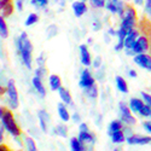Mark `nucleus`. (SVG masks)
<instances>
[{
    "mask_svg": "<svg viewBox=\"0 0 151 151\" xmlns=\"http://www.w3.org/2000/svg\"><path fill=\"white\" fill-rule=\"evenodd\" d=\"M17 48H18L21 56H22V59L24 62V64H26V67L30 69V67H32V50H33V47H32L30 41L28 40L26 33H22L19 35L18 40H17Z\"/></svg>",
    "mask_w": 151,
    "mask_h": 151,
    "instance_id": "f257e3e1",
    "label": "nucleus"
},
{
    "mask_svg": "<svg viewBox=\"0 0 151 151\" xmlns=\"http://www.w3.org/2000/svg\"><path fill=\"white\" fill-rule=\"evenodd\" d=\"M1 121H3V126L6 128L7 132H10L12 135H19V129L17 127V124L15 122V119L12 116V114L10 111H4V114L1 116Z\"/></svg>",
    "mask_w": 151,
    "mask_h": 151,
    "instance_id": "f03ea898",
    "label": "nucleus"
},
{
    "mask_svg": "<svg viewBox=\"0 0 151 151\" xmlns=\"http://www.w3.org/2000/svg\"><path fill=\"white\" fill-rule=\"evenodd\" d=\"M7 96H9V102L11 109H16L18 106V94L14 80H10L7 83Z\"/></svg>",
    "mask_w": 151,
    "mask_h": 151,
    "instance_id": "7ed1b4c3",
    "label": "nucleus"
},
{
    "mask_svg": "<svg viewBox=\"0 0 151 151\" xmlns=\"http://www.w3.org/2000/svg\"><path fill=\"white\" fill-rule=\"evenodd\" d=\"M139 28H140V32L146 37L147 45H149V50H150V52H151V21L144 16L142 18V21L139 22Z\"/></svg>",
    "mask_w": 151,
    "mask_h": 151,
    "instance_id": "20e7f679",
    "label": "nucleus"
},
{
    "mask_svg": "<svg viewBox=\"0 0 151 151\" xmlns=\"http://www.w3.org/2000/svg\"><path fill=\"white\" fill-rule=\"evenodd\" d=\"M147 48H149V45H147V40H146L145 36H140L139 39H138V40L132 45V47H131V50L134 52V55H135V53L140 55L142 52H144L145 50H147Z\"/></svg>",
    "mask_w": 151,
    "mask_h": 151,
    "instance_id": "39448f33",
    "label": "nucleus"
},
{
    "mask_svg": "<svg viewBox=\"0 0 151 151\" xmlns=\"http://www.w3.org/2000/svg\"><path fill=\"white\" fill-rule=\"evenodd\" d=\"M134 62L139 67L145 68L147 70H151V57H149L146 55H138L134 57Z\"/></svg>",
    "mask_w": 151,
    "mask_h": 151,
    "instance_id": "423d86ee",
    "label": "nucleus"
},
{
    "mask_svg": "<svg viewBox=\"0 0 151 151\" xmlns=\"http://www.w3.org/2000/svg\"><path fill=\"white\" fill-rule=\"evenodd\" d=\"M93 85H94V79L91 76V73L88 71V69L83 70L80 80V86L83 87V88H87V87H91Z\"/></svg>",
    "mask_w": 151,
    "mask_h": 151,
    "instance_id": "0eeeda50",
    "label": "nucleus"
},
{
    "mask_svg": "<svg viewBox=\"0 0 151 151\" xmlns=\"http://www.w3.org/2000/svg\"><path fill=\"white\" fill-rule=\"evenodd\" d=\"M120 110H121V116H122V120H123V121H126L127 123H131V124L135 122L134 117L131 115L129 109L123 103H120Z\"/></svg>",
    "mask_w": 151,
    "mask_h": 151,
    "instance_id": "6e6552de",
    "label": "nucleus"
},
{
    "mask_svg": "<svg viewBox=\"0 0 151 151\" xmlns=\"http://www.w3.org/2000/svg\"><path fill=\"white\" fill-rule=\"evenodd\" d=\"M127 143L133 145V144H149L151 143V137H138V135H133L127 138Z\"/></svg>",
    "mask_w": 151,
    "mask_h": 151,
    "instance_id": "1a4fd4ad",
    "label": "nucleus"
},
{
    "mask_svg": "<svg viewBox=\"0 0 151 151\" xmlns=\"http://www.w3.org/2000/svg\"><path fill=\"white\" fill-rule=\"evenodd\" d=\"M73 10H74L75 16L80 17L87 11V6L83 1H75V3H73Z\"/></svg>",
    "mask_w": 151,
    "mask_h": 151,
    "instance_id": "9d476101",
    "label": "nucleus"
},
{
    "mask_svg": "<svg viewBox=\"0 0 151 151\" xmlns=\"http://www.w3.org/2000/svg\"><path fill=\"white\" fill-rule=\"evenodd\" d=\"M80 52H81V62L82 64L88 67L91 64V56H90V52L87 50V46L86 45H81L80 46Z\"/></svg>",
    "mask_w": 151,
    "mask_h": 151,
    "instance_id": "9b49d317",
    "label": "nucleus"
},
{
    "mask_svg": "<svg viewBox=\"0 0 151 151\" xmlns=\"http://www.w3.org/2000/svg\"><path fill=\"white\" fill-rule=\"evenodd\" d=\"M137 36H138V32H134V30H132L131 33H128V34H127V36L124 37L123 46H124L126 48H131V47H132V45L135 42Z\"/></svg>",
    "mask_w": 151,
    "mask_h": 151,
    "instance_id": "f8f14e48",
    "label": "nucleus"
},
{
    "mask_svg": "<svg viewBox=\"0 0 151 151\" xmlns=\"http://www.w3.org/2000/svg\"><path fill=\"white\" fill-rule=\"evenodd\" d=\"M39 121H40V126H41L42 131L46 132L47 131V124L50 122V116H48V114L46 111H44V110L39 111Z\"/></svg>",
    "mask_w": 151,
    "mask_h": 151,
    "instance_id": "ddd939ff",
    "label": "nucleus"
},
{
    "mask_svg": "<svg viewBox=\"0 0 151 151\" xmlns=\"http://www.w3.org/2000/svg\"><path fill=\"white\" fill-rule=\"evenodd\" d=\"M33 85H34V87H35L36 92L39 93L41 97H44V96H45V87H44V85H42V82H41V79L37 78V76H35V78L33 79Z\"/></svg>",
    "mask_w": 151,
    "mask_h": 151,
    "instance_id": "4468645a",
    "label": "nucleus"
},
{
    "mask_svg": "<svg viewBox=\"0 0 151 151\" xmlns=\"http://www.w3.org/2000/svg\"><path fill=\"white\" fill-rule=\"evenodd\" d=\"M129 106H131V110L133 112H139L140 109L144 106V103L142 102L140 99H137V98H132L131 102H129Z\"/></svg>",
    "mask_w": 151,
    "mask_h": 151,
    "instance_id": "2eb2a0df",
    "label": "nucleus"
},
{
    "mask_svg": "<svg viewBox=\"0 0 151 151\" xmlns=\"http://www.w3.org/2000/svg\"><path fill=\"white\" fill-rule=\"evenodd\" d=\"M78 139H79L80 142H82L83 144H88V143H93L94 137H93L90 132H80Z\"/></svg>",
    "mask_w": 151,
    "mask_h": 151,
    "instance_id": "dca6fc26",
    "label": "nucleus"
},
{
    "mask_svg": "<svg viewBox=\"0 0 151 151\" xmlns=\"http://www.w3.org/2000/svg\"><path fill=\"white\" fill-rule=\"evenodd\" d=\"M58 92H59V96H60V98H62L63 102H64L65 104H71L73 99H71V97H70V93H69L65 88H63V87H59Z\"/></svg>",
    "mask_w": 151,
    "mask_h": 151,
    "instance_id": "f3484780",
    "label": "nucleus"
},
{
    "mask_svg": "<svg viewBox=\"0 0 151 151\" xmlns=\"http://www.w3.org/2000/svg\"><path fill=\"white\" fill-rule=\"evenodd\" d=\"M123 18H127V19L137 22V12L131 5H126V15H124Z\"/></svg>",
    "mask_w": 151,
    "mask_h": 151,
    "instance_id": "a211bd4d",
    "label": "nucleus"
},
{
    "mask_svg": "<svg viewBox=\"0 0 151 151\" xmlns=\"http://www.w3.org/2000/svg\"><path fill=\"white\" fill-rule=\"evenodd\" d=\"M58 114H59V116H60V119H62L63 121H68V120L70 119V115H69L68 110L65 109V106L63 105L62 103L58 104Z\"/></svg>",
    "mask_w": 151,
    "mask_h": 151,
    "instance_id": "6ab92c4d",
    "label": "nucleus"
},
{
    "mask_svg": "<svg viewBox=\"0 0 151 151\" xmlns=\"http://www.w3.org/2000/svg\"><path fill=\"white\" fill-rule=\"evenodd\" d=\"M71 149H73V151H85L83 143L80 142L78 138H73L71 139Z\"/></svg>",
    "mask_w": 151,
    "mask_h": 151,
    "instance_id": "aec40b11",
    "label": "nucleus"
},
{
    "mask_svg": "<svg viewBox=\"0 0 151 151\" xmlns=\"http://www.w3.org/2000/svg\"><path fill=\"white\" fill-rule=\"evenodd\" d=\"M116 86L117 88L123 92V93H127L128 92V87H127V83H126V81L121 78V76H116Z\"/></svg>",
    "mask_w": 151,
    "mask_h": 151,
    "instance_id": "412c9836",
    "label": "nucleus"
},
{
    "mask_svg": "<svg viewBox=\"0 0 151 151\" xmlns=\"http://www.w3.org/2000/svg\"><path fill=\"white\" fill-rule=\"evenodd\" d=\"M50 86H51V90L56 91L60 87V79L57 76V75H52L50 76Z\"/></svg>",
    "mask_w": 151,
    "mask_h": 151,
    "instance_id": "4be33fe9",
    "label": "nucleus"
},
{
    "mask_svg": "<svg viewBox=\"0 0 151 151\" xmlns=\"http://www.w3.org/2000/svg\"><path fill=\"white\" fill-rule=\"evenodd\" d=\"M121 128H122V123L120 121H112L111 124L109 126V135H111L112 133L120 131Z\"/></svg>",
    "mask_w": 151,
    "mask_h": 151,
    "instance_id": "5701e85b",
    "label": "nucleus"
},
{
    "mask_svg": "<svg viewBox=\"0 0 151 151\" xmlns=\"http://www.w3.org/2000/svg\"><path fill=\"white\" fill-rule=\"evenodd\" d=\"M111 138H112V142H114V143H122V142H124V135H123L121 129L115 132V133H112Z\"/></svg>",
    "mask_w": 151,
    "mask_h": 151,
    "instance_id": "b1692460",
    "label": "nucleus"
},
{
    "mask_svg": "<svg viewBox=\"0 0 151 151\" xmlns=\"http://www.w3.org/2000/svg\"><path fill=\"white\" fill-rule=\"evenodd\" d=\"M0 35H1L3 37L7 36V27H6V23H5L1 15H0Z\"/></svg>",
    "mask_w": 151,
    "mask_h": 151,
    "instance_id": "393cba45",
    "label": "nucleus"
},
{
    "mask_svg": "<svg viewBox=\"0 0 151 151\" xmlns=\"http://www.w3.org/2000/svg\"><path fill=\"white\" fill-rule=\"evenodd\" d=\"M86 94L88 97H91V98H96L97 94H98V88L94 85L91 86V87H87V88H86Z\"/></svg>",
    "mask_w": 151,
    "mask_h": 151,
    "instance_id": "a878e982",
    "label": "nucleus"
},
{
    "mask_svg": "<svg viewBox=\"0 0 151 151\" xmlns=\"http://www.w3.org/2000/svg\"><path fill=\"white\" fill-rule=\"evenodd\" d=\"M37 19H39L37 15H35V14H30V15L28 16V18L26 19V26H32V24H34V23L37 22Z\"/></svg>",
    "mask_w": 151,
    "mask_h": 151,
    "instance_id": "bb28decb",
    "label": "nucleus"
},
{
    "mask_svg": "<svg viewBox=\"0 0 151 151\" xmlns=\"http://www.w3.org/2000/svg\"><path fill=\"white\" fill-rule=\"evenodd\" d=\"M56 133L60 137H67V127L63 124H58L56 127Z\"/></svg>",
    "mask_w": 151,
    "mask_h": 151,
    "instance_id": "cd10ccee",
    "label": "nucleus"
},
{
    "mask_svg": "<svg viewBox=\"0 0 151 151\" xmlns=\"http://www.w3.org/2000/svg\"><path fill=\"white\" fill-rule=\"evenodd\" d=\"M26 144H27L28 151H36V145L32 138H26Z\"/></svg>",
    "mask_w": 151,
    "mask_h": 151,
    "instance_id": "c85d7f7f",
    "label": "nucleus"
},
{
    "mask_svg": "<svg viewBox=\"0 0 151 151\" xmlns=\"http://www.w3.org/2000/svg\"><path fill=\"white\" fill-rule=\"evenodd\" d=\"M140 115L142 116H151V108L149 105H144L142 109H140Z\"/></svg>",
    "mask_w": 151,
    "mask_h": 151,
    "instance_id": "c756f323",
    "label": "nucleus"
},
{
    "mask_svg": "<svg viewBox=\"0 0 151 151\" xmlns=\"http://www.w3.org/2000/svg\"><path fill=\"white\" fill-rule=\"evenodd\" d=\"M48 3V0H32V4L37 6V7H42V6H46Z\"/></svg>",
    "mask_w": 151,
    "mask_h": 151,
    "instance_id": "7c9ffc66",
    "label": "nucleus"
},
{
    "mask_svg": "<svg viewBox=\"0 0 151 151\" xmlns=\"http://www.w3.org/2000/svg\"><path fill=\"white\" fill-rule=\"evenodd\" d=\"M91 4L94 7H103L105 6V0H91Z\"/></svg>",
    "mask_w": 151,
    "mask_h": 151,
    "instance_id": "2f4dec72",
    "label": "nucleus"
},
{
    "mask_svg": "<svg viewBox=\"0 0 151 151\" xmlns=\"http://www.w3.org/2000/svg\"><path fill=\"white\" fill-rule=\"evenodd\" d=\"M115 5H116V12L120 16H123V12H124L123 11V4L117 0V1H115Z\"/></svg>",
    "mask_w": 151,
    "mask_h": 151,
    "instance_id": "473e14b6",
    "label": "nucleus"
},
{
    "mask_svg": "<svg viewBox=\"0 0 151 151\" xmlns=\"http://www.w3.org/2000/svg\"><path fill=\"white\" fill-rule=\"evenodd\" d=\"M105 6H106V9L110 10L111 12H116V5H115V1H106Z\"/></svg>",
    "mask_w": 151,
    "mask_h": 151,
    "instance_id": "72a5a7b5",
    "label": "nucleus"
},
{
    "mask_svg": "<svg viewBox=\"0 0 151 151\" xmlns=\"http://www.w3.org/2000/svg\"><path fill=\"white\" fill-rule=\"evenodd\" d=\"M3 11H4V15L5 16H9L11 12H12V5H11V3H9L6 6H4L3 7Z\"/></svg>",
    "mask_w": 151,
    "mask_h": 151,
    "instance_id": "f704fd0d",
    "label": "nucleus"
},
{
    "mask_svg": "<svg viewBox=\"0 0 151 151\" xmlns=\"http://www.w3.org/2000/svg\"><path fill=\"white\" fill-rule=\"evenodd\" d=\"M142 94H143V98H144V100H145V103H147V105L151 106V96H149V94L145 93V92H143Z\"/></svg>",
    "mask_w": 151,
    "mask_h": 151,
    "instance_id": "c9c22d12",
    "label": "nucleus"
},
{
    "mask_svg": "<svg viewBox=\"0 0 151 151\" xmlns=\"http://www.w3.org/2000/svg\"><path fill=\"white\" fill-rule=\"evenodd\" d=\"M145 11L146 14H149L151 16V0H146V4H145Z\"/></svg>",
    "mask_w": 151,
    "mask_h": 151,
    "instance_id": "e433bc0d",
    "label": "nucleus"
},
{
    "mask_svg": "<svg viewBox=\"0 0 151 151\" xmlns=\"http://www.w3.org/2000/svg\"><path fill=\"white\" fill-rule=\"evenodd\" d=\"M44 75H45V69H44V68H39V69L36 70V76H37V78L41 79Z\"/></svg>",
    "mask_w": 151,
    "mask_h": 151,
    "instance_id": "4c0bfd02",
    "label": "nucleus"
},
{
    "mask_svg": "<svg viewBox=\"0 0 151 151\" xmlns=\"http://www.w3.org/2000/svg\"><path fill=\"white\" fill-rule=\"evenodd\" d=\"M143 127H144L147 132L151 133V122H149V121H147V122H144V123H143Z\"/></svg>",
    "mask_w": 151,
    "mask_h": 151,
    "instance_id": "58836bf2",
    "label": "nucleus"
},
{
    "mask_svg": "<svg viewBox=\"0 0 151 151\" xmlns=\"http://www.w3.org/2000/svg\"><path fill=\"white\" fill-rule=\"evenodd\" d=\"M80 132H88V127H87L86 123H81L80 124Z\"/></svg>",
    "mask_w": 151,
    "mask_h": 151,
    "instance_id": "ea45409f",
    "label": "nucleus"
},
{
    "mask_svg": "<svg viewBox=\"0 0 151 151\" xmlns=\"http://www.w3.org/2000/svg\"><path fill=\"white\" fill-rule=\"evenodd\" d=\"M17 9H18L19 11H22V10H23V4H22V0H17Z\"/></svg>",
    "mask_w": 151,
    "mask_h": 151,
    "instance_id": "a19ab883",
    "label": "nucleus"
},
{
    "mask_svg": "<svg viewBox=\"0 0 151 151\" xmlns=\"http://www.w3.org/2000/svg\"><path fill=\"white\" fill-rule=\"evenodd\" d=\"M73 120H74L75 122H79V121H80V116L78 115V112H75V114L73 115Z\"/></svg>",
    "mask_w": 151,
    "mask_h": 151,
    "instance_id": "79ce46f5",
    "label": "nucleus"
},
{
    "mask_svg": "<svg viewBox=\"0 0 151 151\" xmlns=\"http://www.w3.org/2000/svg\"><path fill=\"white\" fill-rule=\"evenodd\" d=\"M99 62H100V58H97V59L94 60V64H93V65H94L96 68H98V67H99Z\"/></svg>",
    "mask_w": 151,
    "mask_h": 151,
    "instance_id": "37998d69",
    "label": "nucleus"
},
{
    "mask_svg": "<svg viewBox=\"0 0 151 151\" xmlns=\"http://www.w3.org/2000/svg\"><path fill=\"white\" fill-rule=\"evenodd\" d=\"M3 142V127L0 126V143Z\"/></svg>",
    "mask_w": 151,
    "mask_h": 151,
    "instance_id": "c03bdc74",
    "label": "nucleus"
},
{
    "mask_svg": "<svg viewBox=\"0 0 151 151\" xmlns=\"http://www.w3.org/2000/svg\"><path fill=\"white\" fill-rule=\"evenodd\" d=\"M129 75H131L132 78H135V76H137V73H135L134 70H131V71H129Z\"/></svg>",
    "mask_w": 151,
    "mask_h": 151,
    "instance_id": "a18cd8bd",
    "label": "nucleus"
},
{
    "mask_svg": "<svg viewBox=\"0 0 151 151\" xmlns=\"http://www.w3.org/2000/svg\"><path fill=\"white\" fill-rule=\"evenodd\" d=\"M0 151H9L5 146H3V145H0Z\"/></svg>",
    "mask_w": 151,
    "mask_h": 151,
    "instance_id": "49530a36",
    "label": "nucleus"
},
{
    "mask_svg": "<svg viewBox=\"0 0 151 151\" xmlns=\"http://www.w3.org/2000/svg\"><path fill=\"white\" fill-rule=\"evenodd\" d=\"M3 114H4V110L0 108V119H1V116H3Z\"/></svg>",
    "mask_w": 151,
    "mask_h": 151,
    "instance_id": "de8ad7c7",
    "label": "nucleus"
},
{
    "mask_svg": "<svg viewBox=\"0 0 151 151\" xmlns=\"http://www.w3.org/2000/svg\"><path fill=\"white\" fill-rule=\"evenodd\" d=\"M134 1H135V4H142L143 0H134Z\"/></svg>",
    "mask_w": 151,
    "mask_h": 151,
    "instance_id": "09e8293b",
    "label": "nucleus"
},
{
    "mask_svg": "<svg viewBox=\"0 0 151 151\" xmlns=\"http://www.w3.org/2000/svg\"><path fill=\"white\" fill-rule=\"evenodd\" d=\"M81 1H83V3H85V1H86V0H81Z\"/></svg>",
    "mask_w": 151,
    "mask_h": 151,
    "instance_id": "8fccbe9b",
    "label": "nucleus"
},
{
    "mask_svg": "<svg viewBox=\"0 0 151 151\" xmlns=\"http://www.w3.org/2000/svg\"><path fill=\"white\" fill-rule=\"evenodd\" d=\"M112 1H117V0H112Z\"/></svg>",
    "mask_w": 151,
    "mask_h": 151,
    "instance_id": "3c124183",
    "label": "nucleus"
},
{
    "mask_svg": "<svg viewBox=\"0 0 151 151\" xmlns=\"http://www.w3.org/2000/svg\"><path fill=\"white\" fill-rule=\"evenodd\" d=\"M0 91H1V86H0Z\"/></svg>",
    "mask_w": 151,
    "mask_h": 151,
    "instance_id": "603ef678",
    "label": "nucleus"
},
{
    "mask_svg": "<svg viewBox=\"0 0 151 151\" xmlns=\"http://www.w3.org/2000/svg\"><path fill=\"white\" fill-rule=\"evenodd\" d=\"M114 151H119V150H114Z\"/></svg>",
    "mask_w": 151,
    "mask_h": 151,
    "instance_id": "864d4df0",
    "label": "nucleus"
}]
</instances>
